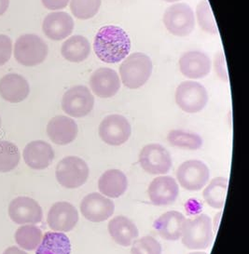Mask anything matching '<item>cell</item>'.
<instances>
[{
	"instance_id": "277c9868",
	"label": "cell",
	"mask_w": 249,
	"mask_h": 254,
	"mask_svg": "<svg viewBox=\"0 0 249 254\" xmlns=\"http://www.w3.org/2000/svg\"><path fill=\"white\" fill-rule=\"evenodd\" d=\"M48 51V46L42 38L26 34L17 39L14 56L16 61L24 66H36L45 61Z\"/></svg>"
},
{
	"instance_id": "d6a6232c",
	"label": "cell",
	"mask_w": 249,
	"mask_h": 254,
	"mask_svg": "<svg viewBox=\"0 0 249 254\" xmlns=\"http://www.w3.org/2000/svg\"><path fill=\"white\" fill-rule=\"evenodd\" d=\"M131 254H162V246L157 239L147 236L135 241Z\"/></svg>"
},
{
	"instance_id": "4dcf8cb0",
	"label": "cell",
	"mask_w": 249,
	"mask_h": 254,
	"mask_svg": "<svg viewBox=\"0 0 249 254\" xmlns=\"http://www.w3.org/2000/svg\"><path fill=\"white\" fill-rule=\"evenodd\" d=\"M102 0H71L70 8L76 18L88 20L98 13Z\"/></svg>"
},
{
	"instance_id": "74e56055",
	"label": "cell",
	"mask_w": 249,
	"mask_h": 254,
	"mask_svg": "<svg viewBox=\"0 0 249 254\" xmlns=\"http://www.w3.org/2000/svg\"><path fill=\"white\" fill-rule=\"evenodd\" d=\"M9 0H0V16L3 15L8 8Z\"/></svg>"
},
{
	"instance_id": "7c38bea8",
	"label": "cell",
	"mask_w": 249,
	"mask_h": 254,
	"mask_svg": "<svg viewBox=\"0 0 249 254\" xmlns=\"http://www.w3.org/2000/svg\"><path fill=\"white\" fill-rule=\"evenodd\" d=\"M114 209V202L99 193L87 194L81 203L82 214L92 223L105 222L113 215Z\"/></svg>"
},
{
	"instance_id": "8fae6325",
	"label": "cell",
	"mask_w": 249,
	"mask_h": 254,
	"mask_svg": "<svg viewBox=\"0 0 249 254\" xmlns=\"http://www.w3.org/2000/svg\"><path fill=\"white\" fill-rule=\"evenodd\" d=\"M98 132L103 142L112 146H119L128 141L132 127L123 116L110 115L101 122Z\"/></svg>"
},
{
	"instance_id": "1f68e13d",
	"label": "cell",
	"mask_w": 249,
	"mask_h": 254,
	"mask_svg": "<svg viewBox=\"0 0 249 254\" xmlns=\"http://www.w3.org/2000/svg\"><path fill=\"white\" fill-rule=\"evenodd\" d=\"M197 20L200 27L209 34H218V26L208 0H202L196 8Z\"/></svg>"
},
{
	"instance_id": "e0dca14e",
	"label": "cell",
	"mask_w": 249,
	"mask_h": 254,
	"mask_svg": "<svg viewBox=\"0 0 249 254\" xmlns=\"http://www.w3.org/2000/svg\"><path fill=\"white\" fill-rule=\"evenodd\" d=\"M179 68L182 74L188 78H203L210 73L211 61L204 53L190 51L180 57Z\"/></svg>"
},
{
	"instance_id": "8992f818",
	"label": "cell",
	"mask_w": 249,
	"mask_h": 254,
	"mask_svg": "<svg viewBox=\"0 0 249 254\" xmlns=\"http://www.w3.org/2000/svg\"><path fill=\"white\" fill-rule=\"evenodd\" d=\"M166 29L176 37H186L195 27L192 8L186 3H177L167 8L164 15Z\"/></svg>"
},
{
	"instance_id": "2e32d148",
	"label": "cell",
	"mask_w": 249,
	"mask_h": 254,
	"mask_svg": "<svg viewBox=\"0 0 249 254\" xmlns=\"http://www.w3.org/2000/svg\"><path fill=\"white\" fill-rule=\"evenodd\" d=\"M90 87L100 98H111L121 88V80L116 71L111 68H99L90 78Z\"/></svg>"
},
{
	"instance_id": "44dd1931",
	"label": "cell",
	"mask_w": 249,
	"mask_h": 254,
	"mask_svg": "<svg viewBox=\"0 0 249 254\" xmlns=\"http://www.w3.org/2000/svg\"><path fill=\"white\" fill-rule=\"evenodd\" d=\"M30 92L27 80L17 74H8L0 80V96L9 103L23 102Z\"/></svg>"
},
{
	"instance_id": "d4e9b609",
	"label": "cell",
	"mask_w": 249,
	"mask_h": 254,
	"mask_svg": "<svg viewBox=\"0 0 249 254\" xmlns=\"http://www.w3.org/2000/svg\"><path fill=\"white\" fill-rule=\"evenodd\" d=\"M36 254H71V243L68 236L60 232H47Z\"/></svg>"
},
{
	"instance_id": "6da1fadb",
	"label": "cell",
	"mask_w": 249,
	"mask_h": 254,
	"mask_svg": "<svg viewBox=\"0 0 249 254\" xmlns=\"http://www.w3.org/2000/svg\"><path fill=\"white\" fill-rule=\"evenodd\" d=\"M93 50L99 59L106 64H116L125 59L131 50L128 34L119 26L106 25L97 32Z\"/></svg>"
},
{
	"instance_id": "ac0fdd59",
	"label": "cell",
	"mask_w": 249,
	"mask_h": 254,
	"mask_svg": "<svg viewBox=\"0 0 249 254\" xmlns=\"http://www.w3.org/2000/svg\"><path fill=\"white\" fill-rule=\"evenodd\" d=\"M78 125L74 120L65 116H57L50 120L47 134L52 142L58 145H67L73 142L78 135Z\"/></svg>"
},
{
	"instance_id": "cb8c5ba5",
	"label": "cell",
	"mask_w": 249,
	"mask_h": 254,
	"mask_svg": "<svg viewBox=\"0 0 249 254\" xmlns=\"http://www.w3.org/2000/svg\"><path fill=\"white\" fill-rule=\"evenodd\" d=\"M108 232L114 241L122 247H129L138 237V229L130 219L117 216L108 224Z\"/></svg>"
},
{
	"instance_id": "4fadbf2b",
	"label": "cell",
	"mask_w": 249,
	"mask_h": 254,
	"mask_svg": "<svg viewBox=\"0 0 249 254\" xmlns=\"http://www.w3.org/2000/svg\"><path fill=\"white\" fill-rule=\"evenodd\" d=\"M8 215L15 224H35L41 222L43 212L40 205L35 199L27 196H19L10 202Z\"/></svg>"
},
{
	"instance_id": "7402d4cb",
	"label": "cell",
	"mask_w": 249,
	"mask_h": 254,
	"mask_svg": "<svg viewBox=\"0 0 249 254\" xmlns=\"http://www.w3.org/2000/svg\"><path fill=\"white\" fill-rule=\"evenodd\" d=\"M185 216L175 210L167 211L154 222V228L159 235L166 240L174 241L181 238Z\"/></svg>"
},
{
	"instance_id": "836d02e7",
	"label": "cell",
	"mask_w": 249,
	"mask_h": 254,
	"mask_svg": "<svg viewBox=\"0 0 249 254\" xmlns=\"http://www.w3.org/2000/svg\"><path fill=\"white\" fill-rule=\"evenodd\" d=\"M12 51V42L8 36L0 35V66L8 63Z\"/></svg>"
},
{
	"instance_id": "9c48e42d",
	"label": "cell",
	"mask_w": 249,
	"mask_h": 254,
	"mask_svg": "<svg viewBox=\"0 0 249 254\" xmlns=\"http://www.w3.org/2000/svg\"><path fill=\"white\" fill-rule=\"evenodd\" d=\"M139 163L144 171L150 174H166L172 168V157L163 145L151 143L144 146L141 150Z\"/></svg>"
},
{
	"instance_id": "f1b7e54d",
	"label": "cell",
	"mask_w": 249,
	"mask_h": 254,
	"mask_svg": "<svg viewBox=\"0 0 249 254\" xmlns=\"http://www.w3.org/2000/svg\"><path fill=\"white\" fill-rule=\"evenodd\" d=\"M42 232L35 225H23L15 233V240L17 244L23 250L34 251L38 248L42 240Z\"/></svg>"
},
{
	"instance_id": "4316f807",
	"label": "cell",
	"mask_w": 249,
	"mask_h": 254,
	"mask_svg": "<svg viewBox=\"0 0 249 254\" xmlns=\"http://www.w3.org/2000/svg\"><path fill=\"white\" fill-rule=\"evenodd\" d=\"M229 181L224 177H217L212 180L204 189V200L213 209H220L224 207L228 193Z\"/></svg>"
},
{
	"instance_id": "3957f363",
	"label": "cell",
	"mask_w": 249,
	"mask_h": 254,
	"mask_svg": "<svg viewBox=\"0 0 249 254\" xmlns=\"http://www.w3.org/2000/svg\"><path fill=\"white\" fill-rule=\"evenodd\" d=\"M181 237L183 245L189 250L207 249L213 241L210 217L201 214L193 219H186Z\"/></svg>"
},
{
	"instance_id": "8d00e7d4",
	"label": "cell",
	"mask_w": 249,
	"mask_h": 254,
	"mask_svg": "<svg viewBox=\"0 0 249 254\" xmlns=\"http://www.w3.org/2000/svg\"><path fill=\"white\" fill-rule=\"evenodd\" d=\"M3 254H27L17 247H9Z\"/></svg>"
},
{
	"instance_id": "5b68a950",
	"label": "cell",
	"mask_w": 249,
	"mask_h": 254,
	"mask_svg": "<svg viewBox=\"0 0 249 254\" xmlns=\"http://www.w3.org/2000/svg\"><path fill=\"white\" fill-rule=\"evenodd\" d=\"M56 179L62 187L74 189L83 187L89 177L88 164L81 157L63 158L56 167Z\"/></svg>"
},
{
	"instance_id": "52a82bcc",
	"label": "cell",
	"mask_w": 249,
	"mask_h": 254,
	"mask_svg": "<svg viewBox=\"0 0 249 254\" xmlns=\"http://www.w3.org/2000/svg\"><path fill=\"white\" fill-rule=\"evenodd\" d=\"M175 103L184 112H201L208 103L207 90L195 81L182 82L175 91Z\"/></svg>"
},
{
	"instance_id": "f546056e",
	"label": "cell",
	"mask_w": 249,
	"mask_h": 254,
	"mask_svg": "<svg viewBox=\"0 0 249 254\" xmlns=\"http://www.w3.org/2000/svg\"><path fill=\"white\" fill-rule=\"evenodd\" d=\"M20 151L14 143L0 141V172L14 170L20 162Z\"/></svg>"
},
{
	"instance_id": "484cf974",
	"label": "cell",
	"mask_w": 249,
	"mask_h": 254,
	"mask_svg": "<svg viewBox=\"0 0 249 254\" xmlns=\"http://www.w3.org/2000/svg\"><path fill=\"white\" fill-rule=\"evenodd\" d=\"M91 53V44L83 36H73L63 44L61 53L66 60L81 63L88 58Z\"/></svg>"
},
{
	"instance_id": "e575fe53",
	"label": "cell",
	"mask_w": 249,
	"mask_h": 254,
	"mask_svg": "<svg viewBox=\"0 0 249 254\" xmlns=\"http://www.w3.org/2000/svg\"><path fill=\"white\" fill-rule=\"evenodd\" d=\"M215 70L219 78H221L225 82L229 81V73H228L226 60H225L224 53L222 51L218 53L215 59Z\"/></svg>"
},
{
	"instance_id": "83f0119b",
	"label": "cell",
	"mask_w": 249,
	"mask_h": 254,
	"mask_svg": "<svg viewBox=\"0 0 249 254\" xmlns=\"http://www.w3.org/2000/svg\"><path fill=\"white\" fill-rule=\"evenodd\" d=\"M167 139L172 146L182 149H200L203 145V139L200 135L181 129L171 130L167 136Z\"/></svg>"
},
{
	"instance_id": "d6986e66",
	"label": "cell",
	"mask_w": 249,
	"mask_h": 254,
	"mask_svg": "<svg viewBox=\"0 0 249 254\" xmlns=\"http://www.w3.org/2000/svg\"><path fill=\"white\" fill-rule=\"evenodd\" d=\"M42 29L47 38L59 41L71 35L74 29V21L67 12H53L46 16Z\"/></svg>"
},
{
	"instance_id": "9a60e30c",
	"label": "cell",
	"mask_w": 249,
	"mask_h": 254,
	"mask_svg": "<svg viewBox=\"0 0 249 254\" xmlns=\"http://www.w3.org/2000/svg\"><path fill=\"white\" fill-rule=\"evenodd\" d=\"M148 193L153 205L168 206L176 200L179 188L174 178L170 176H160L151 182Z\"/></svg>"
},
{
	"instance_id": "30bf717a",
	"label": "cell",
	"mask_w": 249,
	"mask_h": 254,
	"mask_svg": "<svg viewBox=\"0 0 249 254\" xmlns=\"http://www.w3.org/2000/svg\"><path fill=\"white\" fill-rule=\"evenodd\" d=\"M94 106V98L85 86H75L64 94L62 108L73 118H83L89 115Z\"/></svg>"
},
{
	"instance_id": "ba28073f",
	"label": "cell",
	"mask_w": 249,
	"mask_h": 254,
	"mask_svg": "<svg viewBox=\"0 0 249 254\" xmlns=\"http://www.w3.org/2000/svg\"><path fill=\"white\" fill-rule=\"evenodd\" d=\"M210 176L206 164L201 160H188L182 163L176 172L177 181L184 189L195 192L204 188Z\"/></svg>"
},
{
	"instance_id": "ffe728a7",
	"label": "cell",
	"mask_w": 249,
	"mask_h": 254,
	"mask_svg": "<svg viewBox=\"0 0 249 254\" xmlns=\"http://www.w3.org/2000/svg\"><path fill=\"white\" fill-rule=\"evenodd\" d=\"M23 159L33 170H45L53 163L54 151L51 144L44 141L29 142L23 150Z\"/></svg>"
},
{
	"instance_id": "603a6c76",
	"label": "cell",
	"mask_w": 249,
	"mask_h": 254,
	"mask_svg": "<svg viewBox=\"0 0 249 254\" xmlns=\"http://www.w3.org/2000/svg\"><path fill=\"white\" fill-rule=\"evenodd\" d=\"M128 187L126 175L120 170H108L98 181L99 191L107 197L118 198L125 193Z\"/></svg>"
},
{
	"instance_id": "ab89813d",
	"label": "cell",
	"mask_w": 249,
	"mask_h": 254,
	"mask_svg": "<svg viewBox=\"0 0 249 254\" xmlns=\"http://www.w3.org/2000/svg\"><path fill=\"white\" fill-rule=\"evenodd\" d=\"M164 1H166V2H170V3H172V2H176V1H180V0H164Z\"/></svg>"
},
{
	"instance_id": "5bb4252c",
	"label": "cell",
	"mask_w": 249,
	"mask_h": 254,
	"mask_svg": "<svg viewBox=\"0 0 249 254\" xmlns=\"http://www.w3.org/2000/svg\"><path fill=\"white\" fill-rule=\"evenodd\" d=\"M47 222L53 231H71L79 222V212L68 202H57L49 210Z\"/></svg>"
},
{
	"instance_id": "f35d334b",
	"label": "cell",
	"mask_w": 249,
	"mask_h": 254,
	"mask_svg": "<svg viewBox=\"0 0 249 254\" xmlns=\"http://www.w3.org/2000/svg\"><path fill=\"white\" fill-rule=\"evenodd\" d=\"M222 216V211H219V213L216 215L215 219H214V226H215V234H217L218 229H219V223H220V219Z\"/></svg>"
},
{
	"instance_id": "60d3db41",
	"label": "cell",
	"mask_w": 249,
	"mask_h": 254,
	"mask_svg": "<svg viewBox=\"0 0 249 254\" xmlns=\"http://www.w3.org/2000/svg\"><path fill=\"white\" fill-rule=\"evenodd\" d=\"M205 254V253H192V254Z\"/></svg>"
},
{
	"instance_id": "d590c367",
	"label": "cell",
	"mask_w": 249,
	"mask_h": 254,
	"mask_svg": "<svg viewBox=\"0 0 249 254\" xmlns=\"http://www.w3.org/2000/svg\"><path fill=\"white\" fill-rule=\"evenodd\" d=\"M44 7L51 10L62 9L68 6L69 0H41Z\"/></svg>"
},
{
	"instance_id": "b9f144b4",
	"label": "cell",
	"mask_w": 249,
	"mask_h": 254,
	"mask_svg": "<svg viewBox=\"0 0 249 254\" xmlns=\"http://www.w3.org/2000/svg\"><path fill=\"white\" fill-rule=\"evenodd\" d=\"M0 127H1V119H0Z\"/></svg>"
},
{
	"instance_id": "7a4b0ae2",
	"label": "cell",
	"mask_w": 249,
	"mask_h": 254,
	"mask_svg": "<svg viewBox=\"0 0 249 254\" xmlns=\"http://www.w3.org/2000/svg\"><path fill=\"white\" fill-rule=\"evenodd\" d=\"M152 68L151 58L145 53L131 54L120 66V75L123 85L131 90L143 87L151 77Z\"/></svg>"
}]
</instances>
